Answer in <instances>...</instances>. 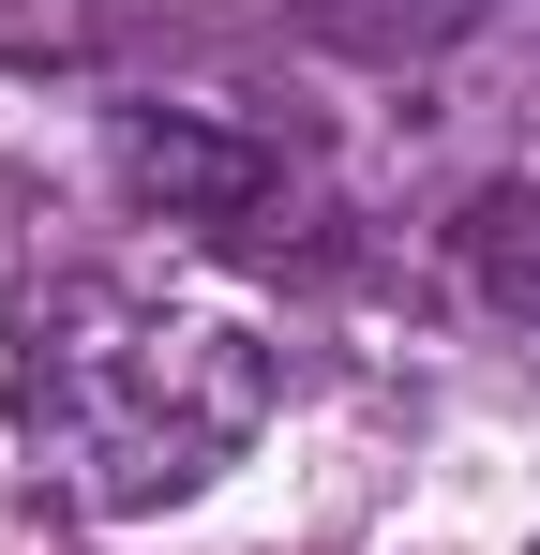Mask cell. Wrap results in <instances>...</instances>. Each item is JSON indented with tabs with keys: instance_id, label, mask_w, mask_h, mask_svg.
<instances>
[{
	"instance_id": "6da1fadb",
	"label": "cell",
	"mask_w": 540,
	"mask_h": 555,
	"mask_svg": "<svg viewBox=\"0 0 540 555\" xmlns=\"http://www.w3.org/2000/svg\"><path fill=\"white\" fill-rule=\"evenodd\" d=\"M270 390H285V361L256 315L136 271L46 285L15 315V375H0L30 480H61L76 511H180L210 465L256 451Z\"/></svg>"
},
{
	"instance_id": "7a4b0ae2",
	"label": "cell",
	"mask_w": 540,
	"mask_h": 555,
	"mask_svg": "<svg viewBox=\"0 0 540 555\" xmlns=\"http://www.w3.org/2000/svg\"><path fill=\"white\" fill-rule=\"evenodd\" d=\"M465 285L540 331V181H496L480 210H465Z\"/></svg>"
}]
</instances>
